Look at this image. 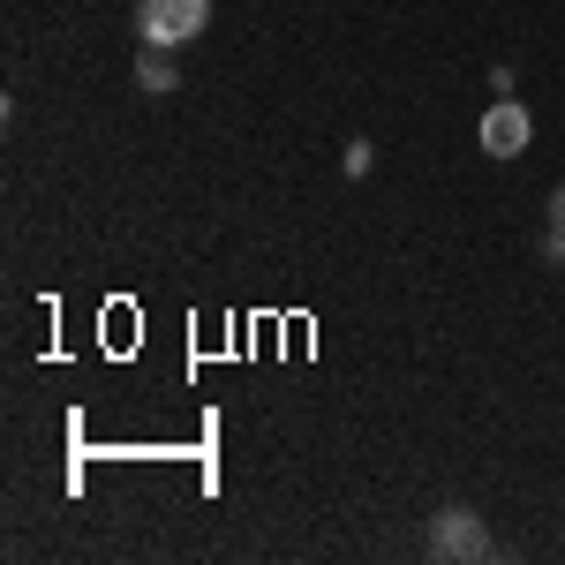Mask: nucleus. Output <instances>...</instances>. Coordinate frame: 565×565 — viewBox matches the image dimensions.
<instances>
[{"mask_svg":"<svg viewBox=\"0 0 565 565\" xmlns=\"http://www.w3.org/2000/svg\"><path fill=\"white\" fill-rule=\"evenodd\" d=\"M423 551L437 565H482L490 558V527H482L476 505H445L430 527H423Z\"/></svg>","mask_w":565,"mask_h":565,"instance_id":"1","label":"nucleus"},{"mask_svg":"<svg viewBox=\"0 0 565 565\" xmlns=\"http://www.w3.org/2000/svg\"><path fill=\"white\" fill-rule=\"evenodd\" d=\"M204 23H212V0H136V39L159 53L204 39Z\"/></svg>","mask_w":565,"mask_h":565,"instance_id":"2","label":"nucleus"},{"mask_svg":"<svg viewBox=\"0 0 565 565\" xmlns=\"http://www.w3.org/2000/svg\"><path fill=\"white\" fill-rule=\"evenodd\" d=\"M527 143H535V121H527L521 98H498L490 114H482V151L490 159H521Z\"/></svg>","mask_w":565,"mask_h":565,"instance_id":"3","label":"nucleus"},{"mask_svg":"<svg viewBox=\"0 0 565 565\" xmlns=\"http://www.w3.org/2000/svg\"><path fill=\"white\" fill-rule=\"evenodd\" d=\"M136 84H143V90H174L181 76H174V61H167L159 45H143V61H136Z\"/></svg>","mask_w":565,"mask_h":565,"instance_id":"4","label":"nucleus"},{"mask_svg":"<svg viewBox=\"0 0 565 565\" xmlns=\"http://www.w3.org/2000/svg\"><path fill=\"white\" fill-rule=\"evenodd\" d=\"M543 249H551V257H565V181L551 189V234H543Z\"/></svg>","mask_w":565,"mask_h":565,"instance_id":"5","label":"nucleus"},{"mask_svg":"<svg viewBox=\"0 0 565 565\" xmlns=\"http://www.w3.org/2000/svg\"><path fill=\"white\" fill-rule=\"evenodd\" d=\"M340 167H348V181H362V174H370V143H348V159H340Z\"/></svg>","mask_w":565,"mask_h":565,"instance_id":"6","label":"nucleus"},{"mask_svg":"<svg viewBox=\"0 0 565 565\" xmlns=\"http://www.w3.org/2000/svg\"><path fill=\"white\" fill-rule=\"evenodd\" d=\"M558 264H565V257H558Z\"/></svg>","mask_w":565,"mask_h":565,"instance_id":"7","label":"nucleus"}]
</instances>
